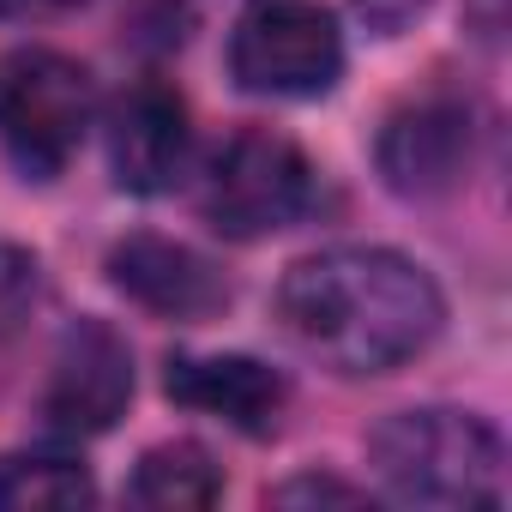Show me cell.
<instances>
[{
    "instance_id": "obj_1",
    "label": "cell",
    "mask_w": 512,
    "mask_h": 512,
    "mask_svg": "<svg viewBox=\"0 0 512 512\" xmlns=\"http://www.w3.org/2000/svg\"><path fill=\"white\" fill-rule=\"evenodd\" d=\"M440 284L392 247H326L278 284V326L338 374H392L434 344Z\"/></svg>"
},
{
    "instance_id": "obj_2",
    "label": "cell",
    "mask_w": 512,
    "mask_h": 512,
    "mask_svg": "<svg viewBox=\"0 0 512 512\" xmlns=\"http://www.w3.org/2000/svg\"><path fill=\"white\" fill-rule=\"evenodd\" d=\"M368 458L380 482L416 506H500L506 494V446L476 410H398L368 434Z\"/></svg>"
},
{
    "instance_id": "obj_3",
    "label": "cell",
    "mask_w": 512,
    "mask_h": 512,
    "mask_svg": "<svg viewBox=\"0 0 512 512\" xmlns=\"http://www.w3.org/2000/svg\"><path fill=\"white\" fill-rule=\"evenodd\" d=\"M97 121L91 73L61 49H13L0 61V151L31 181H55Z\"/></svg>"
},
{
    "instance_id": "obj_4",
    "label": "cell",
    "mask_w": 512,
    "mask_h": 512,
    "mask_svg": "<svg viewBox=\"0 0 512 512\" xmlns=\"http://www.w3.org/2000/svg\"><path fill=\"white\" fill-rule=\"evenodd\" d=\"M229 73L247 97H326L344 73V31L326 0H247L229 31Z\"/></svg>"
},
{
    "instance_id": "obj_5",
    "label": "cell",
    "mask_w": 512,
    "mask_h": 512,
    "mask_svg": "<svg viewBox=\"0 0 512 512\" xmlns=\"http://www.w3.org/2000/svg\"><path fill=\"white\" fill-rule=\"evenodd\" d=\"M314 205V163L296 139L247 127L223 139L199 175V217L229 241H260L290 229Z\"/></svg>"
},
{
    "instance_id": "obj_6",
    "label": "cell",
    "mask_w": 512,
    "mask_h": 512,
    "mask_svg": "<svg viewBox=\"0 0 512 512\" xmlns=\"http://www.w3.org/2000/svg\"><path fill=\"white\" fill-rule=\"evenodd\" d=\"M374 163L380 181L398 199H446L470 181L476 163V115L464 97L428 91L404 109L386 115L380 139H374Z\"/></svg>"
},
{
    "instance_id": "obj_7",
    "label": "cell",
    "mask_w": 512,
    "mask_h": 512,
    "mask_svg": "<svg viewBox=\"0 0 512 512\" xmlns=\"http://www.w3.org/2000/svg\"><path fill=\"white\" fill-rule=\"evenodd\" d=\"M133 398V350L109 320H73L55 344L43 416L55 434H109Z\"/></svg>"
},
{
    "instance_id": "obj_8",
    "label": "cell",
    "mask_w": 512,
    "mask_h": 512,
    "mask_svg": "<svg viewBox=\"0 0 512 512\" xmlns=\"http://www.w3.org/2000/svg\"><path fill=\"white\" fill-rule=\"evenodd\" d=\"M109 284L127 302H139L145 314L187 320V326H199V320L229 308V284H223V272L205 260V253L175 241V235H151V229H139V235L109 247Z\"/></svg>"
},
{
    "instance_id": "obj_9",
    "label": "cell",
    "mask_w": 512,
    "mask_h": 512,
    "mask_svg": "<svg viewBox=\"0 0 512 512\" xmlns=\"http://www.w3.org/2000/svg\"><path fill=\"white\" fill-rule=\"evenodd\" d=\"M193 157V127L187 103L163 79H133L109 103V169L127 193H169L187 175Z\"/></svg>"
},
{
    "instance_id": "obj_10",
    "label": "cell",
    "mask_w": 512,
    "mask_h": 512,
    "mask_svg": "<svg viewBox=\"0 0 512 512\" xmlns=\"http://www.w3.org/2000/svg\"><path fill=\"white\" fill-rule=\"evenodd\" d=\"M163 392L199 416H217L229 422L235 434H272L278 416H284V374L266 368L260 356H169V374H163Z\"/></svg>"
},
{
    "instance_id": "obj_11",
    "label": "cell",
    "mask_w": 512,
    "mask_h": 512,
    "mask_svg": "<svg viewBox=\"0 0 512 512\" xmlns=\"http://www.w3.org/2000/svg\"><path fill=\"white\" fill-rule=\"evenodd\" d=\"M223 494V470L211 464L205 446L193 440H163L139 458L133 482H127V500L133 506H151V512H193V506H211Z\"/></svg>"
},
{
    "instance_id": "obj_12",
    "label": "cell",
    "mask_w": 512,
    "mask_h": 512,
    "mask_svg": "<svg viewBox=\"0 0 512 512\" xmlns=\"http://www.w3.org/2000/svg\"><path fill=\"white\" fill-rule=\"evenodd\" d=\"M97 482L67 452H13L0 464V506L31 512V506H91Z\"/></svg>"
},
{
    "instance_id": "obj_13",
    "label": "cell",
    "mask_w": 512,
    "mask_h": 512,
    "mask_svg": "<svg viewBox=\"0 0 512 512\" xmlns=\"http://www.w3.org/2000/svg\"><path fill=\"white\" fill-rule=\"evenodd\" d=\"M43 296V266L19 241H0V338H13Z\"/></svg>"
},
{
    "instance_id": "obj_14",
    "label": "cell",
    "mask_w": 512,
    "mask_h": 512,
    "mask_svg": "<svg viewBox=\"0 0 512 512\" xmlns=\"http://www.w3.org/2000/svg\"><path fill=\"white\" fill-rule=\"evenodd\" d=\"M350 13H356L374 37H404V31L428 13V0H350Z\"/></svg>"
},
{
    "instance_id": "obj_15",
    "label": "cell",
    "mask_w": 512,
    "mask_h": 512,
    "mask_svg": "<svg viewBox=\"0 0 512 512\" xmlns=\"http://www.w3.org/2000/svg\"><path fill=\"white\" fill-rule=\"evenodd\" d=\"M272 500H278V506H296V500H344V506H362L368 494L350 488V482H332V476H302V482H284Z\"/></svg>"
},
{
    "instance_id": "obj_16",
    "label": "cell",
    "mask_w": 512,
    "mask_h": 512,
    "mask_svg": "<svg viewBox=\"0 0 512 512\" xmlns=\"http://www.w3.org/2000/svg\"><path fill=\"white\" fill-rule=\"evenodd\" d=\"M85 0H0V19H61Z\"/></svg>"
},
{
    "instance_id": "obj_17",
    "label": "cell",
    "mask_w": 512,
    "mask_h": 512,
    "mask_svg": "<svg viewBox=\"0 0 512 512\" xmlns=\"http://www.w3.org/2000/svg\"><path fill=\"white\" fill-rule=\"evenodd\" d=\"M464 19H470V31L482 43H500V31H506V7H500V0H470Z\"/></svg>"
}]
</instances>
